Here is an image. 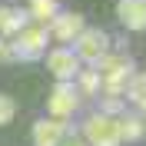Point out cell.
I'll use <instances>...</instances> for the list:
<instances>
[{"mask_svg":"<svg viewBox=\"0 0 146 146\" xmlns=\"http://www.w3.org/2000/svg\"><path fill=\"white\" fill-rule=\"evenodd\" d=\"M110 53V33L106 30H96V27H86L76 40H73V56L80 60V66L86 63L93 70V66L100 63L103 56Z\"/></svg>","mask_w":146,"mask_h":146,"instance_id":"obj_1","label":"cell"},{"mask_svg":"<svg viewBox=\"0 0 146 146\" xmlns=\"http://www.w3.org/2000/svg\"><path fill=\"white\" fill-rule=\"evenodd\" d=\"M83 143L86 146H119V126L113 116H103V113H90V116L83 119Z\"/></svg>","mask_w":146,"mask_h":146,"instance_id":"obj_2","label":"cell"},{"mask_svg":"<svg viewBox=\"0 0 146 146\" xmlns=\"http://www.w3.org/2000/svg\"><path fill=\"white\" fill-rule=\"evenodd\" d=\"M46 46H50V33H46V27L33 23V27H23L17 33V40H13V46H10V56H20V60H40Z\"/></svg>","mask_w":146,"mask_h":146,"instance_id":"obj_3","label":"cell"},{"mask_svg":"<svg viewBox=\"0 0 146 146\" xmlns=\"http://www.w3.org/2000/svg\"><path fill=\"white\" fill-rule=\"evenodd\" d=\"M46 110H50V119L70 123V116L80 110V93L73 90L70 83H56L50 90V96H46Z\"/></svg>","mask_w":146,"mask_h":146,"instance_id":"obj_4","label":"cell"},{"mask_svg":"<svg viewBox=\"0 0 146 146\" xmlns=\"http://www.w3.org/2000/svg\"><path fill=\"white\" fill-rule=\"evenodd\" d=\"M46 70H50V76H56V83H70L80 73V60L73 56L70 46H60V50L46 53Z\"/></svg>","mask_w":146,"mask_h":146,"instance_id":"obj_5","label":"cell"},{"mask_svg":"<svg viewBox=\"0 0 146 146\" xmlns=\"http://www.w3.org/2000/svg\"><path fill=\"white\" fill-rule=\"evenodd\" d=\"M86 30V20H83V13H56L53 20H50V27H46V33L56 36L63 46H70L76 36Z\"/></svg>","mask_w":146,"mask_h":146,"instance_id":"obj_6","label":"cell"},{"mask_svg":"<svg viewBox=\"0 0 146 146\" xmlns=\"http://www.w3.org/2000/svg\"><path fill=\"white\" fill-rule=\"evenodd\" d=\"M70 136V123L63 119H36L33 123V146H60Z\"/></svg>","mask_w":146,"mask_h":146,"instance_id":"obj_7","label":"cell"},{"mask_svg":"<svg viewBox=\"0 0 146 146\" xmlns=\"http://www.w3.org/2000/svg\"><path fill=\"white\" fill-rule=\"evenodd\" d=\"M116 17L126 30H143L146 27V0H119Z\"/></svg>","mask_w":146,"mask_h":146,"instance_id":"obj_8","label":"cell"},{"mask_svg":"<svg viewBox=\"0 0 146 146\" xmlns=\"http://www.w3.org/2000/svg\"><path fill=\"white\" fill-rule=\"evenodd\" d=\"M27 10L23 7H7V3H0V36H17L27 23Z\"/></svg>","mask_w":146,"mask_h":146,"instance_id":"obj_9","label":"cell"},{"mask_svg":"<svg viewBox=\"0 0 146 146\" xmlns=\"http://www.w3.org/2000/svg\"><path fill=\"white\" fill-rule=\"evenodd\" d=\"M56 13H60V0H30V7H27V17L36 20L40 27L50 23Z\"/></svg>","mask_w":146,"mask_h":146,"instance_id":"obj_10","label":"cell"},{"mask_svg":"<svg viewBox=\"0 0 146 146\" xmlns=\"http://www.w3.org/2000/svg\"><path fill=\"white\" fill-rule=\"evenodd\" d=\"M116 126H119V139H123V143L143 139V119H139V113H123V116L116 119Z\"/></svg>","mask_w":146,"mask_h":146,"instance_id":"obj_11","label":"cell"},{"mask_svg":"<svg viewBox=\"0 0 146 146\" xmlns=\"http://www.w3.org/2000/svg\"><path fill=\"white\" fill-rule=\"evenodd\" d=\"M143 83H146V76L139 70H133V76H129V83H126V96L129 103H136V106H143Z\"/></svg>","mask_w":146,"mask_h":146,"instance_id":"obj_12","label":"cell"},{"mask_svg":"<svg viewBox=\"0 0 146 146\" xmlns=\"http://www.w3.org/2000/svg\"><path fill=\"white\" fill-rule=\"evenodd\" d=\"M76 83H80V93L96 96V90H100V73L96 70H80L76 73Z\"/></svg>","mask_w":146,"mask_h":146,"instance_id":"obj_13","label":"cell"},{"mask_svg":"<svg viewBox=\"0 0 146 146\" xmlns=\"http://www.w3.org/2000/svg\"><path fill=\"white\" fill-rule=\"evenodd\" d=\"M13 116H17V103H13V96L0 93V126L13 123Z\"/></svg>","mask_w":146,"mask_h":146,"instance_id":"obj_14","label":"cell"},{"mask_svg":"<svg viewBox=\"0 0 146 146\" xmlns=\"http://www.w3.org/2000/svg\"><path fill=\"white\" fill-rule=\"evenodd\" d=\"M100 113H103V116L119 119L123 113H126V110H123V100H119V96H106V100H103V110H100Z\"/></svg>","mask_w":146,"mask_h":146,"instance_id":"obj_15","label":"cell"},{"mask_svg":"<svg viewBox=\"0 0 146 146\" xmlns=\"http://www.w3.org/2000/svg\"><path fill=\"white\" fill-rule=\"evenodd\" d=\"M60 146H86V143H83L80 136H73V133H70V136H66V139H63V143H60Z\"/></svg>","mask_w":146,"mask_h":146,"instance_id":"obj_16","label":"cell"},{"mask_svg":"<svg viewBox=\"0 0 146 146\" xmlns=\"http://www.w3.org/2000/svg\"><path fill=\"white\" fill-rule=\"evenodd\" d=\"M0 60H10V46H7L3 36H0Z\"/></svg>","mask_w":146,"mask_h":146,"instance_id":"obj_17","label":"cell"}]
</instances>
